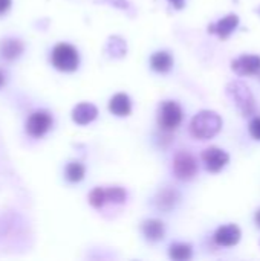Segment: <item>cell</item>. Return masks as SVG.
Listing matches in <instances>:
<instances>
[{
    "label": "cell",
    "mask_w": 260,
    "mask_h": 261,
    "mask_svg": "<svg viewBox=\"0 0 260 261\" xmlns=\"http://www.w3.org/2000/svg\"><path fill=\"white\" fill-rule=\"evenodd\" d=\"M222 128L221 116L213 110H202L199 112L190 124V133L193 138L207 141L215 138Z\"/></svg>",
    "instance_id": "6da1fadb"
},
{
    "label": "cell",
    "mask_w": 260,
    "mask_h": 261,
    "mask_svg": "<svg viewBox=\"0 0 260 261\" xmlns=\"http://www.w3.org/2000/svg\"><path fill=\"white\" fill-rule=\"evenodd\" d=\"M227 95L242 116H251L256 113V99L251 90L241 81H233L227 86Z\"/></svg>",
    "instance_id": "7a4b0ae2"
},
{
    "label": "cell",
    "mask_w": 260,
    "mask_h": 261,
    "mask_svg": "<svg viewBox=\"0 0 260 261\" xmlns=\"http://www.w3.org/2000/svg\"><path fill=\"white\" fill-rule=\"evenodd\" d=\"M52 64L61 72H74L80 64L78 50L67 43H60L52 50Z\"/></svg>",
    "instance_id": "3957f363"
},
{
    "label": "cell",
    "mask_w": 260,
    "mask_h": 261,
    "mask_svg": "<svg viewBox=\"0 0 260 261\" xmlns=\"http://www.w3.org/2000/svg\"><path fill=\"white\" fill-rule=\"evenodd\" d=\"M173 173L179 180H192L198 173V161L188 151H179L173 159Z\"/></svg>",
    "instance_id": "277c9868"
},
{
    "label": "cell",
    "mask_w": 260,
    "mask_h": 261,
    "mask_svg": "<svg viewBox=\"0 0 260 261\" xmlns=\"http://www.w3.org/2000/svg\"><path fill=\"white\" fill-rule=\"evenodd\" d=\"M159 127L162 130L172 132L179 127L182 122V109L175 101H166L162 102L159 109V118H158Z\"/></svg>",
    "instance_id": "5b68a950"
},
{
    "label": "cell",
    "mask_w": 260,
    "mask_h": 261,
    "mask_svg": "<svg viewBox=\"0 0 260 261\" xmlns=\"http://www.w3.org/2000/svg\"><path fill=\"white\" fill-rule=\"evenodd\" d=\"M52 122H54L52 116L48 112L44 110L34 112L26 121V132L32 138H41L51 130Z\"/></svg>",
    "instance_id": "8992f818"
},
{
    "label": "cell",
    "mask_w": 260,
    "mask_h": 261,
    "mask_svg": "<svg viewBox=\"0 0 260 261\" xmlns=\"http://www.w3.org/2000/svg\"><path fill=\"white\" fill-rule=\"evenodd\" d=\"M202 161L205 164V168L210 171V173H219L222 168H225V165L228 164L230 161V156L218 148V147H210L207 150H204L202 153Z\"/></svg>",
    "instance_id": "52a82bcc"
},
{
    "label": "cell",
    "mask_w": 260,
    "mask_h": 261,
    "mask_svg": "<svg viewBox=\"0 0 260 261\" xmlns=\"http://www.w3.org/2000/svg\"><path fill=\"white\" fill-rule=\"evenodd\" d=\"M231 69L238 75H256L260 70L259 55H242L231 63Z\"/></svg>",
    "instance_id": "ba28073f"
},
{
    "label": "cell",
    "mask_w": 260,
    "mask_h": 261,
    "mask_svg": "<svg viewBox=\"0 0 260 261\" xmlns=\"http://www.w3.org/2000/svg\"><path fill=\"white\" fill-rule=\"evenodd\" d=\"M241 240V229L236 226V225H225V226H221L216 234H215V242L219 245V246H225V248H230V246H234L238 245Z\"/></svg>",
    "instance_id": "9c48e42d"
},
{
    "label": "cell",
    "mask_w": 260,
    "mask_h": 261,
    "mask_svg": "<svg viewBox=\"0 0 260 261\" xmlns=\"http://www.w3.org/2000/svg\"><path fill=\"white\" fill-rule=\"evenodd\" d=\"M98 116V109L90 102H80L72 110V119L78 125H87Z\"/></svg>",
    "instance_id": "30bf717a"
},
{
    "label": "cell",
    "mask_w": 260,
    "mask_h": 261,
    "mask_svg": "<svg viewBox=\"0 0 260 261\" xmlns=\"http://www.w3.org/2000/svg\"><path fill=\"white\" fill-rule=\"evenodd\" d=\"M238 24H239V17L236 14H228L227 17H224L218 23L210 24L208 26V31L218 34L221 38H228L230 34L238 28Z\"/></svg>",
    "instance_id": "8fae6325"
},
{
    "label": "cell",
    "mask_w": 260,
    "mask_h": 261,
    "mask_svg": "<svg viewBox=\"0 0 260 261\" xmlns=\"http://www.w3.org/2000/svg\"><path fill=\"white\" fill-rule=\"evenodd\" d=\"M25 50V44L20 38H5L0 43V55L3 60H15Z\"/></svg>",
    "instance_id": "7c38bea8"
},
{
    "label": "cell",
    "mask_w": 260,
    "mask_h": 261,
    "mask_svg": "<svg viewBox=\"0 0 260 261\" xmlns=\"http://www.w3.org/2000/svg\"><path fill=\"white\" fill-rule=\"evenodd\" d=\"M109 110L116 116H127L132 112V102L126 93H116L109 102Z\"/></svg>",
    "instance_id": "4fadbf2b"
},
{
    "label": "cell",
    "mask_w": 260,
    "mask_h": 261,
    "mask_svg": "<svg viewBox=\"0 0 260 261\" xmlns=\"http://www.w3.org/2000/svg\"><path fill=\"white\" fill-rule=\"evenodd\" d=\"M178 200H179L178 191L176 190H172V188H166V190H162L158 194L155 203H156V208L158 210H161V211H170V210H173L176 206Z\"/></svg>",
    "instance_id": "5bb4252c"
},
{
    "label": "cell",
    "mask_w": 260,
    "mask_h": 261,
    "mask_svg": "<svg viewBox=\"0 0 260 261\" xmlns=\"http://www.w3.org/2000/svg\"><path fill=\"white\" fill-rule=\"evenodd\" d=\"M164 223L159 220H147L143 223V234L149 242H159L164 239Z\"/></svg>",
    "instance_id": "9a60e30c"
},
{
    "label": "cell",
    "mask_w": 260,
    "mask_h": 261,
    "mask_svg": "<svg viewBox=\"0 0 260 261\" xmlns=\"http://www.w3.org/2000/svg\"><path fill=\"white\" fill-rule=\"evenodd\" d=\"M150 64H152V69L156 70V72H169L172 69V64H173V58L170 54L167 52H156L155 55H152L150 58Z\"/></svg>",
    "instance_id": "2e32d148"
},
{
    "label": "cell",
    "mask_w": 260,
    "mask_h": 261,
    "mask_svg": "<svg viewBox=\"0 0 260 261\" xmlns=\"http://www.w3.org/2000/svg\"><path fill=\"white\" fill-rule=\"evenodd\" d=\"M192 246L185 243H176L170 246V258L176 261H185L192 258Z\"/></svg>",
    "instance_id": "e0dca14e"
},
{
    "label": "cell",
    "mask_w": 260,
    "mask_h": 261,
    "mask_svg": "<svg viewBox=\"0 0 260 261\" xmlns=\"http://www.w3.org/2000/svg\"><path fill=\"white\" fill-rule=\"evenodd\" d=\"M64 173H66V179H67L69 182L77 184V182H80V180L84 179L86 168H84V165L80 164V162H70V164L66 167V171H64Z\"/></svg>",
    "instance_id": "ac0fdd59"
},
{
    "label": "cell",
    "mask_w": 260,
    "mask_h": 261,
    "mask_svg": "<svg viewBox=\"0 0 260 261\" xmlns=\"http://www.w3.org/2000/svg\"><path fill=\"white\" fill-rule=\"evenodd\" d=\"M106 202H107V197H106V190L104 188L98 187V188H95V190L90 191V194H89V203L93 208L100 210V208L104 206Z\"/></svg>",
    "instance_id": "d6986e66"
},
{
    "label": "cell",
    "mask_w": 260,
    "mask_h": 261,
    "mask_svg": "<svg viewBox=\"0 0 260 261\" xmlns=\"http://www.w3.org/2000/svg\"><path fill=\"white\" fill-rule=\"evenodd\" d=\"M106 197H107V202H112V203H123L126 202V191L120 187H110L109 190H106Z\"/></svg>",
    "instance_id": "ffe728a7"
},
{
    "label": "cell",
    "mask_w": 260,
    "mask_h": 261,
    "mask_svg": "<svg viewBox=\"0 0 260 261\" xmlns=\"http://www.w3.org/2000/svg\"><path fill=\"white\" fill-rule=\"evenodd\" d=\"M250 135L260 141V116H256L251 122H250Z\"/></svg>",
    "instance_id": "44dd1931"
},
{
    "label": "cell",
    "mask_w": 260,
    "mask_h": 261,
    "mask_svg": "<svg viewBox=\"0 0 260 261\" xmlns=\"http://www.w3.org/2000/svg\"><path fill=\"white\" fill-rule=\"evenodd\" d=\"M11 8V0H0V15L8 12Z\"/></svg>",
    "instance_id": "7402d4cb"
},
{
    "label": "cell",
    "mask_w": 260,
    "mask_h": 261,
    "mask_svg": "<svg viewBox=\"0 0 260 261\" xmlns=\"http://www.w3.org/2000/svg\"><path fill=\"white\" fill-rule=\"evenodd\" d=\"M175 8H178V9H181L182 6H184V0H169Z\"/></svg>",
    "instance_id": "603a6c76"
},
{
    "label": "cell",
    "mask_w": 260,
    "mask_h": 261,
    "mask_svg": "<svg viewBox=\"0 0 260 261\" xmlns=\"http://www.w3.org/2000/svg\"><path fill=\"white\" fill-rule=\"evenodd\" d=\"M5 80H6V78H5V73H3V70L0 69V89L5 86Z\"/></svg>",
    "instance_id": "cb8c5ba5"
},
{
    "label": "cell",
    "mask_w": 260,
    "mask_h": 261,
    "mask_svg": "<svg viewBox=\"0 0 260 261\" xmlns=\"http://www.w3.org/2000/svg\"><path fill=\"white\" fill-rule=\"evenodd\" d=\"M256 225L260 228V210L256 213Z\"/></svg>",
    "instance_id": "d4e9b609"
}]
</instances>
